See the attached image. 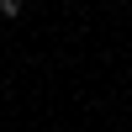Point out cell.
Wrapping results in <instances>:
<instances>
[{
	"instance_id": "1",
	"label": "cell",
	"mask_w": 132,
	"mask_h": 132,
	"mask_svg": "<svg viewBox=\"0 0 132 132\" xmlns=\"http://www.w3.org/2000/svg\"><path fill=\"white\" fill-rule=\"evenodd\" d=\"M21 11H27V0H0V16L5 21H21Z\"/></svg>"
}]
</instances>
